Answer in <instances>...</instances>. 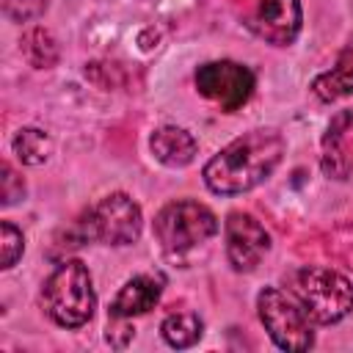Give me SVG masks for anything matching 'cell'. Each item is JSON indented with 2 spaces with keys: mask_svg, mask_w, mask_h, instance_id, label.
<instances>
[{
  "mask_svg": "<svg viewBox=\"0 0 353 353\" xmlns=\"http://www.w3.org/2000/svg\"><path fill=\"white\" fill-rule=\"evenodd\" d=\"M22 50H25L28 61H30L33 66H39V69L52 66L55 58H58V47H55V41H52V36H50L47 30H41V28H36V30H30V33L25 36Z\"/></svg>",
  "mask_w": 353,
  "mask_h": 353,
  "instance_id": "cell-16",
  "label": "cell"
},
{
  "mask_svg": "<svg viewBox=\"0 0 353 353\" xmlns=\"http://www.w3.org/2000/svg\"><path fill=\"white\" fill-rule=\"evenodd\" d=\"M44 8H47V0H3V11L14 22L36 19Z\"/></svg>",
  "mask_w": 353,
  "mask_h": 353,
  "instance_id": "cell-19",
  "label": "cell"
},
{
  "mask_svg": "<svg viewBox=\"0 0 353 353\" xmlns=\"http://www.w3.org/2000/svg\"><path fill=\"white\" fill-rule=\"evenodd\" d=\"M312 91L323 102H336L353 94V39L342 47V52L336 55V63L328 72L314 77Z\"/></svg>",
  "mask_w": 353,
  "mask_h": 353,
  "instance_id": "cell-12",
  "label": "cell"
},
{
  "mask_svg": "<svg viewBox=\"0 0 353 353\" xmlns=\"http://www.w3.org/2000/svg\"><path fill=\"white\" fill-rule=\"evenodd\" d=\"M160 334H163V339H165L171 347L185 350V347H193V345L201 339L204 323H201V317L193 314V312H174V314H168V317L160 323Z\"/></svg>",
  "mask_w": 353,
  "mask_h": 353,
  "instance_id": "cell-14",
  "label": "cell"
},
{
  "mask_svg": "<svg viewBox=\"0 0 353 353\" xmlns=\"http://www.w3.org/2000/svg\"><path fill=\"white\" fill-rule=\"evenodd\" d=\"M143 215L141 207L127 193H110L88 207L77 221L80 243H99V245H130L141 237Z\"/></svg>",
  "mask_w": 353,
  "mask_h": 353,
  "instance_id": "cell-5",
  "label": "cell"
},
{
  "mask_svg": "<svg viewBox=\"0 0 353 353\" xmlns=\"http://www.w3.org/2000/svg\"><path fill=\"white\" fill-rule=\"evenodd\" d=\"M226 237V259L237 273H251L262 256L270 251V234L268 229L248 212H229L223 223Z\"/></svg>",
  "mask_w": 353,
  "mask_h": 353,
  "instance_id": "cell-8",
  "label": "cell"
},
{
  "mask_svg": "<svg viewBox=\"0 0 353 353\" xmlns=\"http://www.w3.org/2000/svg\"><path fill=\"white\" fill-rule=\"evenodd\" d=\"M314 325H334L353 312V284L331 268L306 265L290 276L287 287Z\"/></svg>",
  "mask_w": 353,
  "mask_h": 353,
  "instance_id": "cell-3",
  "label": "cell"
},
{
  "mask_svg": "<svg viewBox=\"0 0 353 353\" xmlns=\"http://www.w3.org/2000/svg\"><path fill=\"white\" fill-rule=\"evenodd\" d=\"M149 149H152V154H154L157 163H163L168 168H185V165L193 163L199 143H196V138L188 130L165 124V127H157L152 132Z\"/></svg>",
  "mask_w": 353,
  "mask_h": 353,
  "instance_id": "cell-11",
  "label": "cell"
},
{
  "mask_svg": "<svg viewBox=\"0 0 353 353\" xmlns=\"http://www.w3.org/2000/svg\"><path fill=\"white\" fill-rule=\"evenodd\" d=\"M256 312L276 347L303 353L314 345V323L290 290L265 287L256 295Z\"/></svg>",
  "mask_w": 353,
  "mask_h": 353,
  "instance_id": "cell-4",
  "label": "cell"
},
{
  "mask_svg": "<svg viewBox=\"0 0 353 353\" xmlns=\"http://www.w3.org/2000/svg\"><path fill=\"white\" fill-rule=\"evenodd\" d=\"M0 201H3V207H11V204H17L19 199H25V179L14 171V165L11 163H3L0 165Z\"/></svg>",
  "mask_w": 353,
  "mask_h": 353,
  "instance_id": "cell-18",
  "label": "cell"
},
{
  "mask_svg": "<svg viewBox=\"0 0 353 353\" xmlns=\"http://www.w3.org/2000/svg\"><path fill=\"white\" fill-rule=\"evenodd\" d=\"M193 83H196V91L215 102L223 113H234L240 110L251 94H254V72L245 66V63H237V61H207L196 69L193 74Z\"/></svg>",
  "mask_w": 353,
  "mask_h": 353,
  "instance_id": "cell-7",
  "label": "cell"
},
{
  "mask_svg": "<svg viewBox=\"0 0 353 353\" xmlns=\"http://www.w3.org/2000/svg\"><path fill=\"white\" fill-rule=\"evenodd\" d=\"M350 121H353V113L342 110V113L334 116V121L325 130V138H323V160H320L325 176H334V179H347L350 176V157L342 149V135H345V127Z\"/></svg>",
  "mask_w": 353,
  "mask_h": 353,
  "instance_id": "cell-13",
  "label": "cell"
},
{
  "mask_svg": "<svg viewBox=\"0 0 353 353\" xmlns=\"http://www.w3.org/2000/svg\"><path fill=\"white\" fill-rule=\"evenodd\" d=\"M132 328H130V320H116V317H108V334L105 339L113 345V347H124L130 339H132Z\"/></svg>",
  "mask_w": 353,
  "mask_h": 353,
  "instance_id": "cell-20",
  "label": "cell"
},
{
  "mask_svg": "<svg viewBox=\"0 0 353 353\" xmlns=\"http://www.w3.org/2000/svg\"><path fill=\"white\" fill-rule=\"evenodd\" d=\"M284 138L279 130L256 127L226 143L207 165L204 185L218 196H234L262 185L284 157Z\"/></svg>",
  "mask_w": 353,
  "mask_h": 353,
  "instance_id": "cell-1",
  "label": "cell"
},
{
  "mask_svg": "<svg viewBox=\"0 0 353 353\" xmlns=\"http://www.w3.org/2000/svg\"><path fill=\"white\" fill-rule=\"evenodd\" d=\"M22 251H25V237H22V232H19L11 221H3V223H0V268H3V270L14 268V265L19 262V256H22Z\"/></svg>",
  "mask_w": 353,
  "mask_h": 353,
  "instance_id": "cell-17",
  "label": "cell"
},
{
  "mask_svg": "<svg viewBox=\"0 0 353 353\" xmlns=\"http://www.w3.org/2000/svg\"><path fill=\"white\" fill-rule=\"evenodd\" d=\"M41 306L61 328H80L94 317L97 292L88 268L80 259H63L41 284Z\"/></svg>",
  "mask_w": 353,
  "mask_h": 353,
  "instance_id": "cell-2",
  "label": "cell"
},
{
  "mask_svg": "<svg viewBox=\"0 0 353 353\" xmlns=\"http://www.w3.org/2000/svg\"><path fill=\"white\" fill-rule=\"evenodd\" d=\"M160 295H163V279L160 276H152V273L132 276L130 281H124V287L110 301L108 317L132 320L138 314H146L160 303Z\"/></svg>",
  "mask_w": 353,
  "mask_h": 353,
  "instance_id": "cell-10",
  "label": "cell"
},
{
  "mask_svg": "<svg viewBox=\"0 0 353 353\" xmlns=\"http://www.w3.org/2000/svg\"><path fill=\"white\" fill-rule=\"evenodd\" d=\"M221 229L215 212L199 201H171L154 215V237L165 254L182 256L215 237Z\"/></svg>",
  "mask_w": 353,
  "mask_h": 353,
  "instance_id": "cell-6",
  "label": "cell"
},
{
  "mask_svg": "<svg viewBox=\"0 0 353 353\" xmlns=\"http://www.w3.org/2000/svg\"><path fill=\"white\" fill-rule=\"evenodd\" d=\"M11 149L17 154L19 163L25 165H41L47 157H50V149H52V141L44 130L39 127H22L14 141H11Z\"/></svg>",
  "mask_w": 353,
  "mask_h": 353,
  "instance_id": "cell-15",
  "label": "cell"
},
{
  "mask_svg": "<svg viewBox=\"0 0 353 353\" xmlns=\"http://www.w3.org/2000/svg\"><path fill=\"white\" fill-rule=\"evenodd\" d=\"M301 22H303L301 0H259V8L251 19V28L268 44L287 47L298 39Z\"/></svg>",
  "mask_w": 353,
  "mask_h": 353,
  "instance_id": "cell-9",
  "label": "cell"
}]
</instances>
